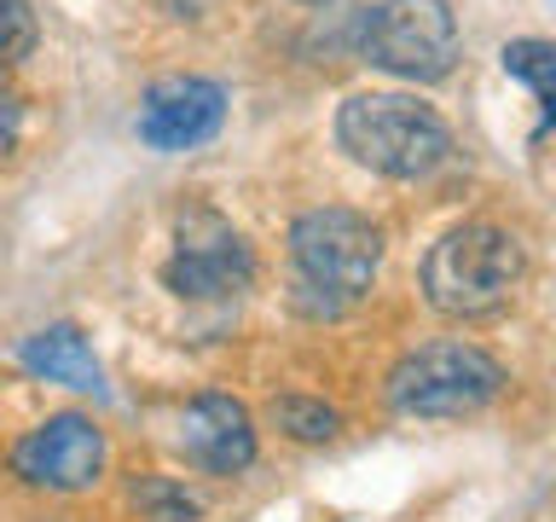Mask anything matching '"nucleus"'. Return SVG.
I'll return each instance as SVG.
<instances>
[{
  "label": "nucleus",
  "mask_w": 556,
  "mask_h": 522,
  "mask_svg": "<svg viewBox=\"0 0 556 522\" xmlns=\"http://www.w3.org/2000/svg\"><path fill=\"white\" fill-rule=\"evenodd\" d=\"M290 261H295V296L313 313H342L377 285L382 226L342 203L307 209L290 226Z\"/></svg>",
  "instance_id": "obj_1"
},
{
  "label": "nucleus",
  "mask_w": 556,
  "mask_h": 522,
  "mask_svg": "<svg viewBox=\"0 0 556 522\" xmlns=\"http://www.w3.org/2000/svg\"><path fill=\"white\" fill-rule=\"evenodd\" d=\"M337 139L359 169L389 181H424L452 151L446 122L406 94H354L337 111Z\"/></svg>",
  "instance_id": "obj_2"
},
{
  "label": "nucleus",
  "mask_w": 556,
  "mask_h": 522,
  "mask_svg": "<svg viewBox=\"0 0 556 522\" xmlns=\"http://www.w3.org/2000/svg\"><path fill=\"white\" fill-rule=\"evenodd\" d=\"M521 278V244L493 221H464L424 256V296L446 320H476L510 302Z\"/></svg>",
  "instance_id": "obj_3"
},
{
  "label": "nucleus",
  "mask_w": 556,
  "mask_h": 522,
  "mask_svg": "<svg viewBox=\"0 0 556 522\" xmlns=\"http://www.w3.org/2000/svg\"><path fill=\"white\" fill-rule=\"evenodd\" d=\"M504 389V365L476 343H424L389 372V407L406 418H469L493 407Z\"/></svg>",
  "instance_id": "obj_4"
},
{
  "label": "nucleus",
  "mask_w": 556,
  "mask_h": 522,
  "mask_svg": "<svg viewBox=\"0 0 556 522\" xmlns=\"http://www.w3.org/2000/svg\"><path fill=\"white\" fill-rule=\"evenodd\" d=\"M359 52L389 76L441 82L458 64V17H452L446 0H382L365 17Z\"/></svg>",
  "instance_id": "obj_5"
},
{
  "label": "nucleus",
  "mask_w": 556,
  "mask_h": 522,
  "mask_svg": "<svg viewBox=\"0 0 556 522\" xmlns=\"http://www.w3.org/2000/svg\"><path fill=\"white\" fill-rule=\"evenodd\" d=\"M255 278V256L243 233L215 209H180L174 221V256L163 261V285L186 302H215L238 296Z\"/></svg>",
  "instance_id": "obj_6"
},
{
  "label": "nucleus",
  "mask_w": 556,
  "mask_h": 522,
  "mask_svg": "<svg viewBox=\"0 0 556 522\" xmlns=\"http://www.w3.org/2000/svg\"><path fill=\"white\" fill-rule=\"evenodd\" d=\"M12 470L47 494H81L104 470V430L81 412H59L12 447Z\"/></svg>",
  "instance_id": "obj_7"
},
{
  "label": "nucleus",
  "mask_w": 556,
  "mask_h": 522,
  "mask_svg": "<svg viewBox=\"0 0 556 522\" xmlns=\"http://www.w3.org/2000/svg\"><path fill=\"white\" fill-rule=\"evenodd\" d=\"M226 122V87L208 76H163L146 87L134 116V134L146 139L151 151H198L203 139H215Z\"/></svg>",
  "instance_id": "obj_8"
},
{
  "label": "nucleus",
  "mask_w": 556,
  "mask_h": 522,
  "mask_svg": "<svg viewBox=\"0 0 556 522\" xmlns=\"http://www.w3.org/2000/svg\"><path fill=\"white\" fill-rule=\"evenodd\" d=\"M180 452L203 476H238L255 464V424L250 407L232 395H198L180 412Z\"/></svg>",
  "instance_id": "obj_9"
},
{
  "label": "nucleus",
  "mask_w": 556,
  "mask_h": 522,
  "mask_svg": "<svg viewBox=\"0 0 556 522\" xmlns=\"http://www.w3.org/2000/svg\"><path fill=\"white\" fill-rule=\"evenodd\" d=\"M17 360H24L35 377L64 383V389H81V395H99V389H104L99 355H93V343H87L76 325H47V331H35V337L17 343Z\"/></svg>",
  "instance_id": "obj_10"
},
{
  "label": "nucleus",
  "mask_w": 556,
  "mask_h": 522,
  "mask_svg": "<svg viewBox=\"0 0 556 522\" xmlns=\"http://www.w3.org/2000/svg\"><path fill=\"white\" fill-rule=\"evenodd\" d=\"M504 76H516L528 94L539 99V134L556 128V41H539V35H521L498 52Z\"/></svg>",
  "instance_id": "obj_11"
},
{
  "label": "nucleus",
  "mask_w": 556,
  "mask_h": 522,
  "mask_svg": "<svg viewBox=\"0 0 556 522\" xmlns=\"http://www.w3.org/2000/svg\"><path fill=\"white\" fill-rule=\"evenodd\" d=\"M273 418H278V430H285L290 442H330V435L342 430L337 407H325V400H313V395H278Z\"/></svg>",
  "instance_id": "obj_12"
},
{
  "label": "nucleus",
  "mask_w": 556,
  "mask_h": 522,
  "mask_svg": "<svg viewBox=\"0 0 556 522\" xmlns=\"http://www.w3.org/2000/svg\"><path fill=\"white\" fill-rule=\"evenodd\" d=\"M134 505L151 522H198V499L186 487H174L168 476H139L134 482Z\"/></svg>",
  "instance_id": "obj_13"
},
{
  "label": "nucleus",
  "mask_w": 556,
  "mask_h": 522,
  "mask_svg": "<svg viewBox=\"0 0 556 522\" xmlns=\"http://www.w3.org/2000/svg\"><path fill=\"white\" fill-rule=\"evenodd\" d=\"M35 35H41V24H35V7L29 0H0V64H17L35 52Z\"/></svg>",
  "instance_id": "obj_14"
},
{
  "label": "nucleus",
  "mask_w": 556,
  "mask_h": 522,
  "mask_svg": "<svg viewBox=\"0 0 556 522\" xmlns=\"http://www.w3.org/2000/svg\"><path fill=\"white\" fill-rule=\"evenodd\" d=\"M17 139H24V99L12 82H0V157H12Z\"/></svg>",
  "instance_id": "obj_15"
},
{
  "label": "nucleus",
  "mask_w": 556,
  "mask_h": 522,
  "mask_svg": "<svg viewBox=\"0 0 556 522\" xmlns=\"http://www.w3.org/2000/svg\"><path fill=\"white\" fill-rule=\"evenodd\" d=\"M307 7H325V0H307Z\"/></svg>",
  "instance_id": "obj_16"
}]
</instances>
